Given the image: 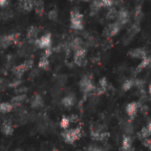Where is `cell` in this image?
<instances>
[{
    "label": "cell",
    "instance_id": "12",
    "mask_svg": "<svg viewBox=\"0 0 151 151\" xmlns=\"http://www.w3.org/2000/svg\"><path fill=\"white\" fill-rule=\"evenodd\" d=\"M2 132L5 135H12L13 133V127H12V124L7 121L4 122L2 125Z\"/></svg>",
    "mask_w": 151,
    "mask_h": 151
},
{
    "label": "cell",
    "instance_id": "10",
    "mask_svg": "<svg viewBox=\"0 0 151 151\" xmlns=\"http://www.w3.org/2000/svg\"><path fill=\"white\" fill-rule=\"evenodd\" d=\"M132 148V139L130 136L125 135L121 143V150L123 151H129Z\"/></svg>",
    "mask_w": 151,
    "mask_h": 151
},
{
    "label": "cell",
    "instance_id": "7",
    "mask_svg": "<svg viewBox=\"0 0 151 151\" xmlns=\"http://www.w3.org/2000/svg\"><path fill=\"white\" fill-rule=\"evenodd\" d=\"M50 49L49 50H45V53L44 55L41 58L39 63H38V66L42 69H47L49 67L50 65V61H49V57H50Z\"/></svg>",
    "mask_w": 151,
    "mask_h": 151
},
{
    "label": "cell",
    "instance_id": "16",
    "mask_svg": "<svg viewBox=\"0 0 151 151\" xmlns=\"http://www.w3.org/2000/svg\"><path fill=\"white\" fill-rule=\"evenodd\" d=\"M150 134H151L150 133V131L148 130L147 127H143V128L139 132V134H138L140 139H142V140H146Z\"/></svg>",
    "mask_w": 151,
    "mask_h": 151
},
{
    "label": "cell",
    "instance_id": "5",
    "mask_svg": "<svg viewBox=\"0 0 151 151\" xmlns=\"http://www.w3.org/2000/svg\"><path fill=\"white\" fill-rule=\"evenodd\" d=\"M138 104L136 102H132V103H129L127 107H126V112L127 114L128 115V117L130 118H134V116L136 115L137 113V111H138Z\"/></svg>",
    "mask_w": 151,
    "mask_h": 151
},
{
    "label": "cell",
    "instance_id": "17",
    "mask_svg": "<svg viewBox=\"0 0 151 151\" xmlns=\"http://www.w3.org/2000/svg\"><path fill=\"white\" fill-rule=\"evenodd\" d=\"M33 7V3L31 0H22V8L29 11L31 10V8Z\"/></svg>",
    "mask_w": 151,
    "mask_h": 151
},
{
    "label": "cell",
    "instance_id": "18",
    "mask_svg": "<svg viewBox=\"0 0 151 151\" xmlns=\"http://www.w3.org/2000/svg\"><path fill=\"white\" fill-rule=\"evenodd\" d=\"M25 100H26V96L25 95H19V96H15L12 100V104H20V103H23Z\"/></svg>",
    "mask_w": 151,
    "mask_h": 151
},
{
    "label": "cell",
    "instance_id": "22",
    "mask_svg": "<svg viewBox=\"0 0 151 151\" xmlns=\"http://www.w3.org/2000/svg\"><path fill=\"white\" fill-rule=\"evenodd\" d=\"M88 151H104L102 148L100 147H97V146H89L88 148Z\"/></svg>",
    "mask_w": 151,
    "mask_h": 151
},
{
    "label": "cell",
    "instance_id": "1",
    "mask_svg": "<svg viewBox=\"0 0 151 151\" xmlns=\"http://www.w3.org/2000/svg\"><path fill=\"white\" fill-rule=\"evenodd\" d=\"M70 24H71V27L74 30L83 29L84 27L83 15L77 10L72 11L70 16Z\"/></svg>",
    "mask_w": 151,
    "mask_h": 151
},
{
    "label": "cell",
    "instance_id": "8",
    "mask_svg": "<svg viewBox=\"0 0 151 151\" xmlns=\"http://www.w3.org/2000/svg\"><path fill=\"white\" fill-rule=\"evenodd\" d=\"M85 56H86V50L84 49H77L76 52H75V55H74V61L77 65H81V63L84 61V58H85Z\"/></svg>",
    "mask_w": 151,
    "mask_h": 151
},
{
    "label": "cell",
    "instance_id": "26",
    "mask_svg": "<svg viewBox=\"0 0 151 151\" xmlns=\"http://www.w3.org/2000/svg\"><path fill=\"white\" fill-rule=\"evenodd\" d=\"M147 128H148V130L150 131V134H151V122H150V124H149V125H148Z\"/></svg>",
    "mask_w": 151,
    "mask_h": 151
},
{
    "label": "cell",
    "instance_id": "19",
    "mask_svg": "<svg viewBox=\"0 0 151 151\" xmlns=\"http://www.w3.org/2000/svg\"><path fill=\"white\" fill-rule=\"evenodd\" d=\"M113 4L112 0H100L99 6L100 7H110Z\"/></svg>",
    "mask_w": 151,
    "mask_h": 151
},
{
    "label": "cell",
    "instance_id": "25",
    "mask_svg": "<svg viewBox=\"0 0 151 151\" xmlns=\"http://www.w3.org/2000/svg\"><path fill=\"white\" fill-rule=\"evenodd\" d=\"M5 3H6V0H0V5H4L5 4Z\"/></svg>",
    "mask_w": 151,
    "mask_h": 151
},
{
    "label": "cell",
    "instance_id": "14",
    "mask_svg": "<svg viewBox=\"0 0 151 151\" xmlns=\"http://www.w3.org/2000/svg\"><path fill=\"white\" fill-rule=\"evenodd\" d=\"M13 109V105L9 103H2L0 104V111L3 113L10 112Z\"/></svg>",
    "mask_w": 151,
    "mask_h": 151
},
{
    "label": "cell",
    "instance_id": "9",
    "mask_svg": "<svg viewBox=\"0 0 151 151\" xmlns=\"http://www.w3.org/2000/svg\"><path fill=\"white\" fill-rule=\"evenodd\" d=\"M30 66H31L30 62L23 63V64L19 65V66H17V67L15 68L14 73H15V74H16L17 76H19H19H22V75H23V73H24L27 69H29V68H30Z\"/></svg>",
    "mask_w": 151,
    "mask_h": 151
},
{
    "label": "cell",
    "instance_id": "24",
    "mask_svg": "<svg viewBox=\"0 0 151 151\" xmlns=\"http://www.w3.org/2000/svg\"><path fill=\"white\" fill-rule=\"evenodd\" d=\"M147 146L149 147V149H150L151 151V140H150V141H148V142H147Z\"/></svg>",
    "mask_w": 151,
    "mask_h": 151
},
{
    "label": "cell",
    "instance_id": "3",
    "mask_svg": "<svg viewBox=\"0 0 151 151\" xmlns=\"http://www.w3.org/2000/svg\"><path fill=\"white\" fill-rule=\"evenodd\" d=\"M80 88H81V90L85 94L90 93V92H92L93 90L96 89V88H95V86H94V84L92 82V80L88 76H85L81 80Z\"/></svg>",
    "mask_w": 151,
    "mask_h": 151
},
{
    "label": "cell",
    "instance_id": "4",
    "mask_svg": "<svg viewBox=\"0 0 151 151\" xmlns=\"http://www.w3.org/2000/svg\"><path fill=\"white\" fill-rule=\"evenodd\" d=\"M51 35L50 34H46L44 35H42V37H40L36 43L38 45V47L40 49H42V50H49L51 46Z\"/></svg>",
    "mask_w": 151,
    "mask_h": 151
},
{
    "label": "cell",
    "instance_id": "23",
    "mask_svg": "<svg viewBox=\"0 0 151 151\" xmlns=\"http://www.w3.org/2000/svg\"><path fill=\"white\" fill-rule=\"evenodd\" d=\"M69 119H70V122H76L78 120V117L75 116V115H73Z\"/></svg>",
    "mask_w": 151,
    "mask_h": 151
},
{
    "label": "cell",
    "instance_id": "20",
    "mask_svg": "<svg viewBox=\"0 0 151 151\" xmlns=\"http://www.w3.org/2000/svg\"><path fill=\"white\" fill-rule=\"evenodd\" d=\"M70 125V119L68 118H63L60 122V127L64 129H66Z\"/></svg>",
    "mask_w": 151,
    "mask_h": 151
},
{
    "label": "cell",
    "instance_id": "29",
    "mask_svg": "<svg viewBox=\"0 0 151 151\" xmlns=\"http://www.w3.org/2000/svg\"><path fill=\"white\" fill-rule=\"evenodd\" d=\"M52 151H59V150H56V149H55V150H53Z\"/></svg>",
    "mask_w": 151,
    "mask_h": 151
},
{
    "label": "cell",
    "instance_id": "27",
    "mask_svg": "<svg viewBox=\"0 0 151 151\" xmlns=\"http://www.w3.org/2000/svg\"><path fill=\"white\" fill-rule=\"evenodd\" d=\"M149 91H150V96H151V84L150 85V88H149Z\"/></svg>",
    "mask_w": 151,
    "mask_h": 151
},
{
    "label": "cell",
    "instance_id": "28",
    "mask_svg": "<svg viewBox=\"0 0 151 151\" xmlns=\"http://www.w3.org/2000/svg\"><path fill=\"white\" fill-rule=\"evenodd\" d=\"M15 151H23V150H21V149H17Z\"/></svg>",
    "mask_w": 151,
    "mask_h": 151
},
{
    "label": "cell",
    "instance_id": "21",
    "mask_svg": "<svg viewBox=\"0 0 151 151\" xmlns=\"http://www.w3.org/2000/svg\"><path fill=\"white\" fill-rule=\"evenodd\" d=\"M134 86V81H127L124 84H123V89L125 91H128L129 89L132 88V87Z\"/></svg>",
    "mask_w": 151,
    "mask_h": 151
},
{
    "label": "cell",
    "instance_id": "30",
    "mask_svg": "<svg viewBox=\"0 0 151 151\" xmlns=\"http://www.w3.org/2000/svg\"><path fill=\"white\" fill-rule=\"evenodd\" d=\"M0 90H1V87H0Z\"/></svg>",
    "mask_w": 151,
    "mask_h": 151
},
{
    "label": "cell",
    "instance_id": "15",
    "mask_svg": "<svg viewBox=\"0 0 151 151\" xmlns=\"http://www.w3.org/2000/svg\"><path fill=\"white\" fill-rule=\"evenodd\" d=\"M132 56L134 58H142L143 59L146 58V54L144 52V50H141V49H134L132 52Z\"/></svg>",
    "mask_w": 151,
    "mask_h": 151
},
{
    "label": "cell",
    "instance_id": "11",
    "mask_svg": "<svg viewBox=\"0 0 151 151\" xmlns=\"http://www.w3.org/2000/svg\"><path fill=\"white\" fill-rule=\"evenodd\" d=\"M62 104H64L65 107L66 108H70V107H73L75 104V97L73 96V95H69V96H65L63 99H62Z\"/></svg>",
    "mask_w": 151,
    "mask_h": 151
},
{
    "label": "cell",
    "instance_id": "2",
    "mask_svg": "<svg viewBox=\"0 0 151 151\" xmlns=\"http://www.w3.org/2000/svg\"><path fill=\"white\" fill-rule=\"evenodd\" d=\"M81 127H76L74 129L66 130L62 133V137L66 143L73 144L75 141L79 140L81 137Z\"/></svg>",
    "mask_w": 151,
    "mask_h": 151
},
{
    "label": "cell",
    "instance_id": "6",
    "mask_svg": "<svg viewBox=\"0 0 151 151\" xmlns=\"http://www.w3.org/2000/svg\"><path fill=\"white\" fill-rule=\"evenodd\" d=\"M19 38V35H16V34H12V35H6V36H4L1 40V44L4 46V47H7L9 45H11L12 43L17 42Z\"/></svg>",
    "mask_w": 151,
    "mask_h": 151
},
{
    "label": "cell",
    "instance_id": "13",
    "mask_svg": "<svg viewBox=\"0 0 151 151\" xmlns=\"http://www.w3.org/2000/svg\"><path fill=\"white\" fill-rule=\"evenodd\" d=\"M42 104H43V101H42V98L41 97V96L36 95L33 97V99L31 101V106L33 108H39V107L42 106Z\"/></svg>",
    "mask_w": 151,
    "mask_h": 151
}]
</instances>
